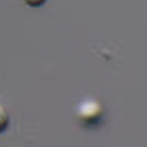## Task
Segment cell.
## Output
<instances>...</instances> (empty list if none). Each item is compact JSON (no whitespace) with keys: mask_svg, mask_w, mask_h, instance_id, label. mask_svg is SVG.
I'll return each mask as SVG.
<instances>
[{"mask_svg":"<svg viewBox=\"0 0 147 147\" xmlns=\"http://www.w3.org/2000/svg\"><path fill=\"white\" fill-rule=\"evenodd\" d=\"M24 3L28 7L32 8H38V7L43 6L46 3L47 0H23Z\"/></svg>","mask_w":147,"mask_h":147,"instance_id":"obj_3","label":"cell"},{"mask_svg":"<svg viewBox=\"0 0 147 147\" xmlns=\"http://www.w3.org/2000/svg\"><path fill=\"white\" fill-rule=\"evenodd\" d=\"M103 108L98 101L89 100L82 103L77 112L78 122L86 127L98 124L103 117Z\"/></svg>","mask_w":147,"mask_h":147,"instance_id":"obj_1","label":"cell"},{"mask_svg":"<svg viewBox=\"0 0 147 147\" xmlns=\"http://www.w3.org/2000/svg\"><path fill=\"white\" fill-rule=\"evenodd\" d=\"M10 124V117L7 110L0 104V133H3L8 129Z\"/></svg>","mask_w":147,"mask_h":147,"instance_id":"obj_2","label":"cell"}]
</instances>
